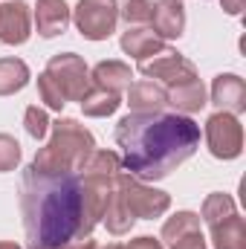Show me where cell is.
Masks as SVG:
<instances>
[{
    "label": "cell",
    "instance_id": "obj_1",
    "mask_svg": "<svg viewBox=\"0 0 246 249\" xmlns=\"http://www.w3.org/2000/svg\"><path fill=\"white\" fill-rule=\"evenodd\" d=\"M122 162L142 180H159L200 145V127L180 113H130L116 127Z\"/></svg>",
    "mask_w": 246,
    "mask_h": 249
},
{
    "label": "cell",
    "instance_id": "obj_2",
    "mask_svg": "<svg viewBox=\"0 0 246 249\" xmlns=\"http://www.w3.org/2000/svg\"><path fill=\"white\" fill-rule=\"evenodd\" d=\"M84 194L81 183L70 171H41L26 168L20 186L23 226L32 249L64 247L81 223Z\"/></svg>",
    "mask_w": 246,
    "mask_h": 249
}]
</instances>
